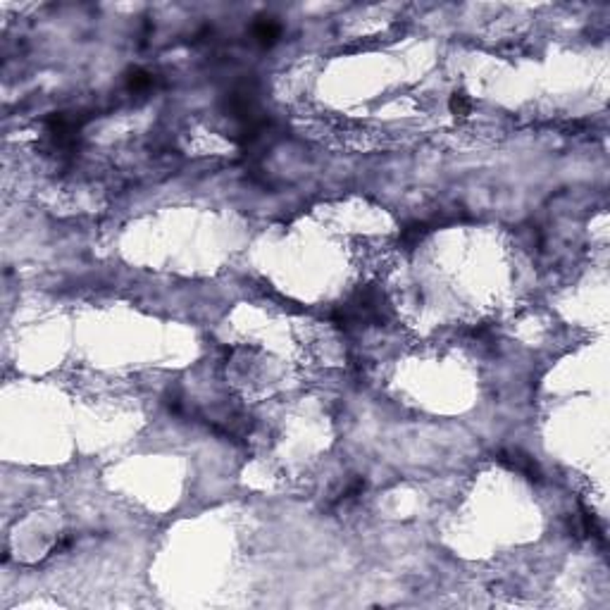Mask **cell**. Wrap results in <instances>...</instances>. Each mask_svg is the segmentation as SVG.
I'll return each mask as SVG.
<instances>
[{"instance_id":"cell-1","label":"cell","mask_w":610,"mask_h":610,"mask_svg":"<svg viewBox=\"0 0 610 610\" xmlns=\"http://www.w3.org/2000/svg\"><path fill=\"white\" fill-rule=\"evenodd\" d=\"M389 317H391V305H389L379 286H360L343 305H338L331 312L334 324L341 327L343 331H355L370 324H384Z\"/></svg>"},{"instance_id":"cell-2","label":"cell","mask_w":610,"mask_h":610,"mask_svg":"<svg viewBox=\"0 0 610 610\" xmlns=\"http://www.w3.org/2000/svg\"><path fill=\"white\" fill-rule=\"evenodd\" d=\"M499 463H503L506 468L515 470V472H520L522 477H527L530 482H542V477H544L539 463L534 460L530 453H525L520 449H503L499 453Z\"/></svg>"},{"instance_id":"cell-3","label":"cell","mask_w":610,"mask_h":610,"mask_svg":"<svg viewBox=\"0 0 610 610\" xmlns=\"http://www.w3.org/2000/svg\"><path fill=\"white\" fill-rule=\"evenodd\" d=\"M253 39L260 43L262 48H272L276 41L281 39V24L272 20V17H260L253 24Z\"/></svg>"},{"instance_id":"cell-4","label":"cell","mask_w":610,"mask_h":610,"mask_svg":"<svg viewBox=\"0 0 610 610\" xmlns=\"http://www.w3.org/2000/svg\"><path fill=\"white\" fill-rule=\"evenodd\" d=\"M365 489H367V482H365V477H353L346 487L334 496V501H331V508H341V506H348V503H353L355 499H360V496L365 494Z\"/></svg>"},{"instance_id":"cell-5","label":"cell","mask_w":610,"mask_h":610,"mask_svg":"<svg viewBox=\"0 0 610 610\" xmlns=\"http://www.w3.org/2000/svg\"><path fill=\"white\" fill-rule=\"evenodd\" d=\"M155 86V77L146 69H131L127 74V91L129 93H150Z\"/></svg>"},{"instance_id":"cell-6","label":"cell","mask_w":610,"mask_h":610,"mask_svg":"<svg viewBox=\"0 0 610 610\" xmlns=\"http://www.w3.org/2000/svg\"><path fill=\"white\" fill-rule=\"evenodd\" d=\"M449 108L456 117H465V115H470V110H472V100H470V96L465 91H453L451 100H449Z\"/></svg>"},{"instance_id":"cell-7","label":"cell","mask_w":610,"mask_h":610,"mask_svg":"<svg viewBox=\"0 0 610 610\" xmlns=\"http://www.w3.org/2000/svg\"><path fill=\"white\" fill-rule=\"evenodd\" d=\"M429 231V226H427L425 222H415V224H408L403 231H401V241L405 243V246H417L420 241L425 238V234Z\"/></svg>"}]
</instances>
